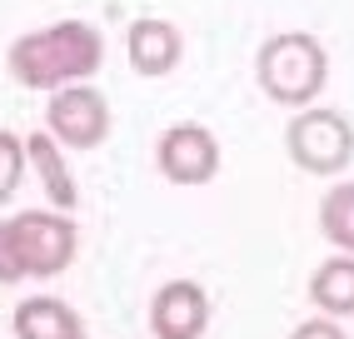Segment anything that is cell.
<instances>
[{"mask_svg":"<svg viewBox=\"0 0 354 339\" xmlns=\"http://www.w3.org/2000/svg\"><path fill=\"white\" fill-rule=\"evenodd\" d=\"M100 60H105V35L90 20H55L45 30H26L6 51L10 80L26 90H60V85L90 80Z\"/></svg>","mask_w":354,"mask_h":339,"instance_id":"cell-1","label":"cell"},{"mask_svg":"<svg viewBox=\"0 0 354 339\" xmlns=\"http://www.w3.org/2000/svg\"><path fill=\"white\" fill-rule=\"evenodd\" d=\"M80 255V230L65 210H20L0 225V284L65 275Z\"/></svg>","mask_w":354,"mask_h":339,"instance_id":"cell-2","label":"cell"},{"mask_svg":"<svg viewBox=\"0 0 354 339\" xmlns=\"http://www.w3.org/2000/svg\"><path fill=\"white\" fill-rule=\"evenodd\" d=\"M254 80L285 110H304L319 100L329 80V51L310 30H274L254 55Z\"/></svg>","mask_w":354,"mask_h":339,"instance_id":"cell-3","label":"cell"},{"mask_svg":"<svg viewBox=\"0 0 354 339\" xmlns=\"http://www.w3.org/2000/svg\"><path fill=\"white\" fill-rule=\"evenodd\" d=\"M285 150L304 175H344L354 160V120L344 110L304 105L285 130Z\"/></svg>","mask_w":354,"mask_h":339,"instance_id":"cell-4","label":"cell"},{"mask_svg":"<svg viewBox=\"0 0 354 339\" xmlns=\"http://www.w3.org/2000/svg\"><path fill=\"white\" fill-rule=\"evenodd\" d=\"M115 130V115L110 100L95 85H60L50 90V105H45V135H50L60 150H100Z\"/></svg>","mask_w":354,"mask_h":339,"instance_id":"cell-5","label":"cell"},{"mask_svg":"<svg viewBox=\"0 0 354 339\" xmlns=\"http://www.w3.org/2000/svg\"><path fill=\"white\" fill-rule=\"evenodd\" d=\"M155 170H160V180H170L180 190H200L220 175V140L195 120L170 125L155 140Z\"/></svg>","mask_w":354,"mask_h":339,"instance_id":"cell-6","label":"cell"},{"mask_svg":"<svg viewBox=\"0 0 354 339\" xmlns=\"http://www.w3.org/2000/svg\"><path fill=\"white\" fill-rule=\"evenodd\" d=\"M209 329V295L195 280H165L150 300V334L155 339H205Z\"/></svg>","mask_w":354,"mask_h":339,"instance_id":"cell-7","label":"cell"},{"mask_svg":"<svg viewBox=\"0 0 354 339\" xmlns=\"http://www.w3.org/2000/svg\"><path fill=\"white\" fill-rule=\"evenodd\" d=\"M180 55H185L180 26H170V20H160V15L130 20V30H125V60H130L135 75L160 80V75H170V70L180 65Z\"/></svg>","mask_w":354,"mask_h":339,"instance_id":"cell-8","label":"cell"},{"mask_svg":"<svg viewBox=\"0 0 354 339\" xmlns=\"http://www.w3.org/2000/svg\"><path fill=\"white\" fill-rule=\"evenodd\" d=\"M15 339H85V320L55 295H30L10 314Z\"/></svg>","mask_w":354,"mask_h":339,"instance_id":"cell-9","label":"cell"},{"mask_svg":"<svg viewBox=\"0 0 354 339\" xmlns=\"http://www.w3.org/2000/svg\"><path fill=\"white\" fill-rule=\"evenodd\" d=\"M310 304L329 320H354V255H329L310 275Z\"/></svg>","mask_w":354,"mask_h":339,"instance_id":"cell-10","label":"cell"},{"mask_svg":"<svg viewBox=\"0 0 354 339\" xmlns=\"http://www.w3.org/2000/svg\"><path fill=\"white\" fill-rule=\"evenodd\" d=\"M26 165H35V175H40V185H45V195H50L55 210H75V205H80L75 175L65 170V150H60L45 130L26 135Z\"/></svg>","mask_w":354,"mask_h":339,"instance_id":"cell-11","label":"cell"},{"mask_svg":"<svg viewBox=\"0 0 354 339\" xmlns=\"http://www.w3.org/2000/svg\"><path fill=\"white\" fill-rule=\"evenodd\" d=\"M319 235L335 250L354 255V180H339V185L324 190V200H319Z\"/></svg>","mask_w":354,"mask_h":339,"instance_id":"cell-12","label":"cell"},{"mask_svg":"<svg viewBox=\"0 0 354 339\" xmlns=\"http://www.w3.org/2000/svg\"><path fill=\"white\" fill-rule=\"evenodd\" d=\"M20 175H26V140L0 130V205H10V195L20 190Z\"/></svg>","mask_w":354,"mask_h":339,"instance_id":"cell-13","label":"cell"},{"mask_svg":"<svg viewBox=\"0 0 354 339\" xmlns=\"http://www.w3.org/2000/svg\"><path fill=\"white\" fill-rule=\"evenodd\" d=\"M290 339H349V329L339 320H329V314H310L304 324L290 329Z\"/></svg>","mask_w":354,"mask_h":339,"instance_id":"cell-14","label":"cell"}]
</instances>
